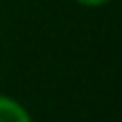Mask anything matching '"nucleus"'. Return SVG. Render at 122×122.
Masks as SVG:
<instances>
[{"label":"nucleus","mask_w":122,"mask_h":122,"mask_svg":"<svg viewBox=\"0 0 122 122\" xmlns=\"http://www.w3.org/2000/svg\"><path fill=\"white\" fill-rule=\"evenodd\" d=\"M77 5H81V7L86 9H97V7H104V5H109L111 0H75Z\"/></svg>","instance_id":"f03ea898"},{"label":"nucleus","mask_w":122,"mask_h":122,"mask_svg":"<svg viewBox=\"0 0 122 122\" xmlns=\"http://www.w3.org/2000/svg\"><path fill=\"white\" fill-rule=\"evenodd\" d=\"M0 122H34V118L23 102L7 93H0Z\"/></svg>","instance_id":"f257e3e1"}]
</instances>
